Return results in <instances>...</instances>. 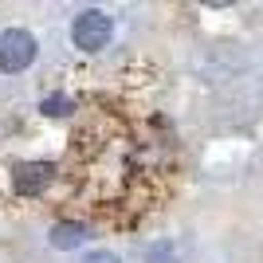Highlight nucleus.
Segmentation results:
<instances>
[{"label":"nucleus","mask_w":263,"mask_h":263,"mask_svg":"<svg viewBox=\"0 0 263 263\" xmlns=\"http://www.w3.org/2000/svg\"><path fill=\"white\" fill-rule=\"evenodd\" d=\"M114 35V20H110L102 8H87L83 16H75V28H71V40L83 51H102Z\"/></svg>","instance_id":"1"},{"label":"nucleus","mask_w":263,"mask_h":263,"mask_svg":"<svg viewBox=\"0 0 263 263\" xmlns=\"http://www.w3.org/2000/svg\"><path fill=\"white\" fill-rule=\"evenodd\" d=\"M35 35L24 32V28H8V32H0V71H8V75H16V71H24V67L35 59Z\"/></svg>","instance_id":"2"},{"label":"nucleus","mask_w":263,"mask_h":263,"mask_svg":"<svg viewBox=\"0 0 263 263\" xmlns=\"http://www.w3.org/2000/svg\"><path fill=\"white\" fill-rule=\"evenodd\" d=\"M51 181H55V165H47V161H20L16 173H12V185H16V193H24V197L44 193Z\"/></svg>","instance_id":"3"},{"label":"nucleus","mask_w":263,"mask_h":263,"mask_svg":"<svg viewBox=\"0 0 263 263\" xmlns=\"http://www.w3.org/2000/svg\"><path fill=\"white\" fill-rule=\"evenodd\" d=\"M83 240H87V228H83V224H55L51 228V243L59 252H71V248H79Z\"/></svg>","instance_id":"4"},{"label":"nucleus","mask_w":263,"mask_h":263,"mask_svg":"<svg viewBox=\"0 0 263 263\" xmlns=\"http://www.w3.org/2000/svg\"><path fill=\"white\" fill-rule=\"evenodd\" d=\"M47 114V118H67V114H71V110H75V102L67 99V95H47L44 99V106H40Z\"/></svg>","instance_id":"5"},{"label":"nucleus","mask_w":263,"mask_h":263,"mask_svg":"<svg viewBox=\"0 0 263 263\" xmlns=\"http://www.w3.org/2000/svg\"><path fill=\"white\" fill-rule=\"evenodd\" d=\"M83 263H122V259H118L114 252H95V255H87Z\"/></svg>","instance_id":"6"}]
</instances>
